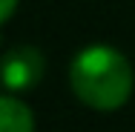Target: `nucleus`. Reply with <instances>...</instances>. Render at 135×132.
<instances>
[{"instance_id":"nucleus-2","label":"nucleus","mask_w":135,"mask_h":132,"mask_svg":"<svg viewBox=\"0 0 135 132\" xmlns=\"http://www.w3.org/2000/svg\"><path fill=\"white\" fill-rule=\"evenodd\" d=\"M43 69H46V60H43L40 49H35V46H15L3 57V83H6L9 92L32 89V86L40 83Z\"/></svg>"},{"instance_id":"nucleus-4","label":"nucleus","mask_w":135,"mask_h":132,"mask_svg":"<svg viewBox=\"0 0 135 132\" xmlns=\"http://www.w3.org/2000/svg\"><path fill=\"white\" fill-rule=\"evenodd\" d=\"M15 9H17V0H0V20H3V23L12 20Z\"/></svg>"},{"instance_id":"nucleus-3","label":"nucleus","mask_w":135,"mask_h":132,"mask_svg":"<svg viewBox=\"0 0 135 132\" xmlns=\"http://www.w3.org/2000/svg\"><path fill=\"white\" fill-rule=\"evenodd\" d=\"M0 132H35L32 109L12 92L0 98Z\"/></svg>"},{"instance_id":"nucleus-1","label":"nucleus","mask_w":135,"mask_h":132,"mask_svg":"<svg viewBox=\"0 0 135 132\" xmlns=\"http://www.w3.org/2000/svg\"><path fill=\"white\" fill-rule=\"evenodd\" d=\"M69 86L81 104L98 112H112L129 101L135 86L132 66L115 46L92 43L72 57Z\"/></svg>"}]
</instances>
